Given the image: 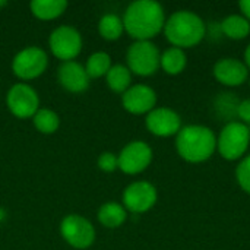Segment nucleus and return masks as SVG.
I'll return each instance as SVG.
<instances>
[{"mask_svg":"<svg viewBox=\"0 0 250 250\" xmlns=\"http://www.w3.org/2000/svg\"><path fill=\"white\" fill-rule=\"evenodd\" d=\"M122 19L125 31L135 41H151L166 25L164 9L154 0H136L130 3Z\"/></svg>","mask_w":250,"mask_h":250,"instance_id":"nucleus-1","label":"nucleus"},{"mask_svg":"<svg viewBox=\"0 0 250 250\" xmlns=\"http://www.w3.org/2000/svg\"><path fill=\"white\" fill-rule=\"evenodd\" d=\"M32 122H34L35 129L44 135L54 133L60 126L59 114L54 113L53 110H48V108H40L35 113V116L32 117Z\"/></svg>","mask_w":250,"mask_h":250,"instance_id":"nucleus-23","label":"nucleus"},{"mask_svg":"<svg viewBox=\"0 0 250 250\" xmlns=\"http://www.w3.org/2000/svg\"><path fill=\"white\" fill-rule=\"evenodd\" d=\"M158 201L155 186L146 180L130 183L123 192V207L132 214H145L151 211Z\"/></svg>","mask_w":250,"mask_h":250,"instance_id":"nucleus-9","label":"nucleus"},{"mask_svg":"<svg viewBox=\"0 0 250 250\" xmlns=\"http://www.w3.org/2000/svg\"><path fill=\"white\" fill-rule=\"evenodd\" d=\"M248 82H249V88H250V76H249V81H248Z\"/></svg>","mask_w":250,"mask_h":250,"instance_id":"nucleus-31","label":"nucleus"},{"mask_svg":"<svg viewBox=\"0 0 250 250\" xmlns=\"http://www.w3.org/2000/svg\"><path fill=\"white\" fill-rule=\"evenodd\" d=\"M176 151L186 163H205L217 151V136L211 127L204 125L183 126L176 135Z\"/></svg>","mask_w":250,"mask_h":250,"instance_id":"nucleus-2","label":"nucleus"},{"mask_svg":"<svg viewBox=\"0 0 250 250\" xmlns=\"http://www.w3.org/2000/svg\"><path fill=\"white\" fill-rule=\"evenodd\" d=\"M127 220V211L117 202H107L98 209V221L107 229H117Z\"/></svg>","mask_w":250,"mask_h":250,"instance_id":"nucleus-18","label":"nucleus"},{"mask_svg":"<svg viewBox=\"0 0 250 250\" xmlns=\"http://www.w3.org/2000/svg\"><path fill=\"white\" fill-rule=\"evenodd\" d=\"M188 66V56L185 50L177 47H168L161 53L160 67L170 76L180 75Z\"/></svg>","mask_w":250,"mask_h":250,"instance_id":"nucleus-16","label":"nucleus"},{"mask_svg":"<svg viewBox=\"0 0 250 250\" xmlns=\"http://www.w3.org/2000/svg\"><path fill=\"white\" fill-rule=\"evenodd\" d=\"M4 218H6V212H4V209H3V208H0V223H3V221H4Z\"/></svg>","mask_w":250,"mask_h":250,"instance_id":"nucleus-29","label":"nucleus"},{"mask_svg":"<svg viewBox=\"0 0 250 250\" xmlns=\"http://www.w3.org/2000/svg\"><path fill=\"white\" fill-rule=\"evenodd\" d=\"M239 9L242 12V16H245L250 22V0H240L239 1Z\"/></svg>","mask_w":250,"mask_h":250,"instance_id":"nucleus-27","label":"nucleus"},{"mask_svg":"<svg viewBox=\"0 0 250 250\" xmlns=\"http://www.w3.org/2000/svg\"><path fill=\"white\" fill-rule=\"evenodd\" d=\"M236 113H237V117L240 119L239 122L245 123L246 126L250 125V98H246L237 104Z\"/></svg>","mask_w":250,"mask_h":250,"instance_id":"nucleus-26","label":"nucleus"},{"mask_svg":"<svg viewBox=\"0 0 250 250\" xmlns=\"http://www.w3.org/2000/svg\"><path fill=\"white\" fill-rule=\"evenodd\" d=\"M161 53L152 41H135L126 53L127 67L138 76H151L160 69Z\"/></svg>","mask_w":250,"mask_h":250,"instance_id":"nucleus-5","label":"nucleus"},{"mask_svg":"<svg viewBox=\"0 0 250 250\" xmlns=\"http://www.w3.org/2000/svg\"><path fill=\"white\" fill-rule=\"evenodd\" d=\"M220 26L226 37H229L230 40H236V41L248 38L250 34V22L242 15L226 16L221 21Z\"/></svg>","mask_w":250,"mask_h":250,"instance_id":"nucleus-19","label":"nucleus"},{"mask_svg":"<svg viewBox=\"0 0 250 250\" xmlns=\"http://www.w3.org/2000/svg\"><path fill=\"white\" fill-rule=\"evenodd\" d=\"M57 79L60 85L73 94L85 92L89 86V76L85 70V66L78 62H63L57 70Z\"/></svg>","mask_w":250,"mask_h":250,"instance_id":"nucleus-15","label":"nucleus"},{"mask_svg":"<svg viewBox=\"0 0 250 250\" xmlns=\"http://www.w3.org/2000/svg\"><path fill=\"white\" fill-rule=\"evenodd\" d=\"M31 12L35 18L41 21H53L63 15L67 7L66 0H32Z\"/></svg>","mask_w":250,"mask_h":250,"instance_id":"nucleus-17","label":"nucleus"},{"mask_svg":"<svg viewBox=\"0 0 250 250\" xmlns=\"http://www.w3.org/2000/svg\"><path fill=\"white\" fill-rule=\"evenodd\" d=\"M7 3L4 1V0H0V7H3V6H6Z\"/></svg>","mask_w":250,"mask_h":250,"instance_id":"nucleus-30","label":"nucleus"},{"mask_svg":"<svg viewBox=\"0 0 250 250\" xmlns=\"http://www.w3.org/2000/svg\"><path fill=\"white\" fill-rule=\"evenodd\" d=\"M146 129L158 138H170L180 132L182 117L177 111L168 107H155L145 117Z\"/></svg>","mask_w":250,"mask_h":250,"instance_id":"nucleus-12","label":"nucleus"},{"mask_svg":"<svg viewBox=\"0 0 250 250\" xmlns=\"http://www.w3.org/2000/svg\"><path fill=\"white\" fill-rule=\"evenodd\" d=\"M249 72L250 70L245 64V62H242L236 57H223L212 67L214 78L221 85H226L230 88L240 86L245 82H248Z\"/></svg>","mask_w":250,"mask_h":250,"instance_id":"nucleus-14","label":"nucleus"},{"mask_svg":"<svg viewBox=\"0 0 250 250\" xmlns=\"http://www.w3.org/2000/svg\"><path fill=\"white\" fill-rule=\"evenodd\" d=\"M245 64L248 66V69L250 70V44L245 50Z\"/></svg>","mask_w":250,"mask_h":250,"instance_id":"nucleus-28","label":"nucleus"},{"mask_svg":"<svg viewBox=\"0 0 250 250\" xmlns=\"http://www.w3.org/2000/svg\"><path fill=\"white\" fill-rule=\"evenodd\" d=\"M111 66L113 64H111L110 54H107L104 51H97L88 57L86 64H85V70H86L89 79H92V78L105 76Z\"/></svg>","mask_w":250,"mask_h":250,"instance_id":"nucleus-22","label":"nucleus"},{"mask_svg":"<svg viewBox=\"0 0 250 250\" xmlns=\"http://www.w3.org/2000/svg\"><path fill=\"white\" fill-rule=\"evenodd\" d=\"M98 32L107 41H116L125 32L123 19L114 13L104 15L98 22Z\"/></svg>","mask_w":250,"mask_h":250,"instance_id":"nucleus-21","label":"nucleus"},{"mask_svg":"<svg viewBox=\"0 0 250 250\" xmlns=\"http://www.w3.org/2000/svg\"><path fill=\"white\" fill-rule=\"evenodd\" d=\"M51 53L62 62H72L82 50V37L79 31L69 25L56 28L48 40Z\"/></svg>","mask_w":250,"mask_h":250,"instance_id":"nucleus-10","label":"nucleus"},{"mask_svg":"<svg viewBox=\"0 0 250 250\" xmlns=\"http://www.w3.org/2000/svg\"><path fill=\"white\" fill-rule=\"evenodd\" d=\"M60 234L67 245L79 250L88 249L95 242V229L82 215H67L60 223Z\"/></svg>","mask_w":250,"mask_h":250,"instance_id":"nucleus-7","label":"nucleus"},{"mask_svg":"<svg viewBox=\"0 0 250 250\" xmlns=\"http://www.w3.org/2000/svg\"><path fill=\"white\" fill-rule=\"evenodd\" d=\"M122 104L123 108L130 114H148L157 105V94L151 86L136 83L122 94Z\"/></svg>","mask_w":250,"mask_h":250,"instance_id":"nucleus-13","label":"nucleus"},{"mask_svg":"<svg viewBox=\"0 0 250 250\" xmlns=\"http://www.w3.org/2000/svg\"><path fill=\"white\" fill-rule=\"evenodd\" d=\"M98 167L105 173H113L119 168V158L113 152H103L98 158Z\"/></svg>","mask_w":250,"mask_h":250,"instance_id":"nucleus-25","label":"nucleus"},{"mask_svg":"<svg viewBox=\"0 0 250 250\" xmlns=\"http://www.w3.org/2000/svg\"><path fill=\"white\" fill-rule=\"evenodd\" d=\"M9 111L18 119H32L40 110V98L37 91L28 83H15L6 95Z\"/></svg>","mask_w":250,"mask_h":250,"instance_id":"nucleus-8","label":"nucleus"},{"mask_svg":"<svg viewBox=\"0 0 250 250\" xmlns=\"http://www.w3.org/2000/svg\"><path fill=\"white\" fill-rule=\"evenodd\" d=\"M152 148L144 141H132L129 142L117 155L119 168L125 174H139L145 171L152 163Z\"/></svg>","mask_w":250,"mask_h":250,"instance_id":"nucleus-11","label":"nucleus"},{"mask_svg":"<svg viewBox=\"0 0 250 250\" xmlns=\"http://www.w3.org/2000/svg\"><path fill=\"white\" fill-rule=\"evenodd\" d=\"M250 146V129L245 123L234 120L227 123L218 138L217 151L227 161H237L246 157Z\"/></svg>","mask_w":250,"mask_h":250,"instance_id":"nucleus-4","label":"nucleus"},{"mask_svg":"<svg viewBox=\"0 0 250 250\" xmlns=\"http://www.w3.org/2000/svg\"><path fill=\"white\" fill-rule=\"evenodd\" d=\"M164 35L171 47L192 48L202 42L207 35L204 19L192 10H177L166 19Z\"/></svg>","mask_w":250,"mask_h":250,"instance_id":"nucleus-3","label":"nucleus"},{"mask_svg":"<svg viewBox=\"0 0 250 250\" xmlns=\"http://www.w3.org/2000/svg\"><path fill=\"white\" fill-rule=\"evenodd\" d=\"M48 66L47 53L40 47H26L12 60V72L22 81H31L41 76Z\"/></svg>","mask_w":250,"mask_h":250,"instance_id":"nucleus-6","label":"nucleus"},{"mask_svg":"<svg viewBox=\"0 0 250 250\" xmlns=\"http://www.w3.org/2000/svg\"><path fill=\"white\" fill-rule=\"evenodd\" d=\"M236 180L243 192L250 195V154L243 157L236 167Z\"/></svg>","mask_w":250,"mask_h":250,"instance_id":"nucleus-24","label":"nucleus"},{"mask_svg":"<svg viewBox=\"0 0 250 250\" xmlns=\"http://www.w3.org/2000/svg\"><path fill=\"white\" fill-rule=\"evenodd\" d=\"M108 88L116 94H125L132 86V72L125 64H113L105 75Z\"/></svg>","mask_w":250,"mask_h":250,"instance_id":"nucleus-20","label":"nucleus"}]
</instances>
